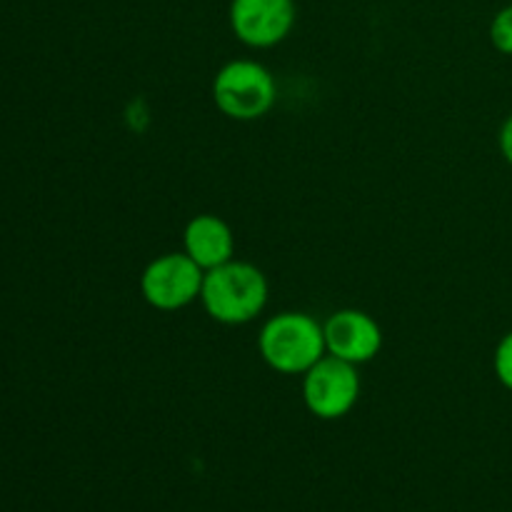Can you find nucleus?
I'll use <instances>...</instances> for the list:
<instances>
[{"label": "nucleus", "instance_id": "nucleus-1", "mask_svg": "<svg viewBox=\"0 0 512 512\" xmlns=\"http://www.w3.org/2000/svg\"><path fill=\"white\" fill-rule=\"evenodd\" d=\"M270 285L263 270L245 260H228L208 270L200 290L205 313L220 325H245L263 315Z\"/></svg>", "mask_w": 512, "mask_h": 512}, {"label": "nucleus", "instance_id": "nucleus-2", "mask_svg": "<svg viewBox=\"0 0 512 512\" xmlns=\"http://www.w3.org/2000/svg\"><path fill=\"white\" fill-rule=\"evenodd\" d=\"M258 353L275 373L305 375L328 355L323 323H318L310 313L283 310L265 320L260 328Z\"/></svg>", "mask_w": 512, "mask_h": 512}, {"label": "nucleus", "instance_id": "nucleus-3", "mask_svg": "<svg viewBox=\"0 0 512 512\" xmlns=\"http://www.w3.org/2000/svg\"><path fill=\"white\" fill-rule=\"evenodd\" d=\"M213 100L225 118L250 123L273 110L278 83L258 60H230L213 78Z\"/></svg>", "mask_w": 512, "mask_h": 512}, {"label": "nucleus", "instance_id": "nucleus-4", "mask_svg": "<svg viewBox=\"0 0 512 512\" xmlns=\"http://www.w3.org/2000/svg\"><path fill=\"white\" fill-rule=\"evenodd\" d=\"M205 270L185 253H165L150 260L140 275V293L155 310H183L200 300Z\"/></svg>", "mask_w": 512, "mask_h": 512}, {"label": "nucleus", "instance_id": "nucleus-5", "mask_svg": "<svg viewBox=\"0 0 512 512\" xmlns=\"http://www.w3.org/2000/svg\"><path fill=\"white\" fill-rule=\"evenodd\" d=\"M358 365L345 363L335 355L320 358L303 375V403L318 420H340L358 405Z\"/></svg>", "mask_w": 512, "mask_h": 512}, {"label": "nucleus", "instance_id": "nucleus-6", "mask_svg": "<svg viewBox=\"0 0 512 512\" xmlns=\"http://www.w3.org/2000/svg\"><path fill=\"white\" fill-rule=\"evenodd\" d=\"M295 0H230V30L243 45L268 50L283 43L295 28Z\"/></svg>", "mask_w": 512, "mask_h": 512}, {"label": "nucleus", "instance_id": "nucleus-7", "mask_svg": "<svg viewBox=\"0 0 512 512\" xmlns=\"http://www.w3.org/2000/svg\"><path fill=\"white\" fill-rule=\"evenodd\" d=\"M323 333L328 355H335L345 363L365 365L378 358L383 350V328L365 310H338L323 323Z\"/></svg>", "mask_w": 512, "mask_h": 512}, {"label": "nucleus", "instance_id": "nucleus-8", "mask_svg": "<svg viewBox=\"0 0 512 512\" xmlns=\"http://www.w3.org/2000/svg\"><path fill=\"white\" fill-rule=\"evenodd\" d=\"M183 253L195 260L205 273L225 265L235 258L233 228L213 213L195 215L183 230Z\"/></svg>", "mask_w": 512, "mask_h": 512}, {"label": "nucleus", "instance_id": "nucleus-9", "mask_svg": "<svg viewBox=\"0 0 512 512\" xmlns=\"http://www.w3.org/2000/svg\"><path fill=\"white\" fill-rule=\"evenodd\" d=\"M488 35H490V43H493V48L498 50V53L512 55V3L505 5V8H500L498 13L493 15Z\"/></svg>", "mask_w": 512, "mask_h": 512}, {"label": "nucleus", "instance_id": "nucleus-10", "mask_svg": "<svg viewBox=\"0 0 512 512\" xmlns=\"http://www.w3.org/2000/svg\"><path fill=\"white\" fill-rule=\"evenodd\" d=\"M493 370L498 383L512 393V330L500 338L493 353Z\"/></svg>", "mask_w": 512, "mask_h": 512}, {"label": "nucleus", "instance_id": "nucleus-11", "mask_svg": "<svg viewBox=\"0 0 512 512\" xmlns=\"http://www.w3.org/2000/svg\"><path fill=\"white\" fill-rule=\"evenodd\" d=\"M498 148H500V153H503V158L512 165V113L505 118V123L500 125Z\"/></svg>", "mask_w": 512, "mask_h": 512}]
</instances>
